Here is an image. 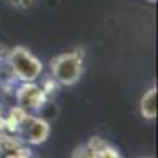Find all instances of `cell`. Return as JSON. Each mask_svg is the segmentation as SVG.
I'll use <instances>...</instances> for the list:
<instances>
[{
  "mask_svg": "<svg viewBox=\"0 0 158 158\" xmlns=\"http://www.w3.org/2000/svg\"><path fill=\"white\" fill-rule=\"evenodd\" d=\"M95 150H97V158H120L118 152H117L114 147L108 146L106 142H103L101 146L97 147Z\"/></svg>",
  "mask_w": 158,
  "mask_h": 158,
  "instance_id": "obj_6",
  "label": "cell"
},
{
  "mask_svg": "<svg viewBox=\"0 0 158 158\" xmlns=\"http://www.w3.org/2000/svg\"><path fill=\"white\" fill-rule=\"evenodd\" d=\"M156 95H158L156 89L152 87L142 95L139 101V112L147 120H152L156 117Z\"/></svg>",
  "mask_w": 158,
  "mask_h": 158,
  "instance_id": "obj_5",
  "label": "cell"
},
{
  "mask_svg": "<svg viewBox=\"0 0 158 158\" xmlns=\"http://www.w3.org/2000/svg\"><path fill=\"white\" fill-rule=\"evenodd\" d=\"M144 158H149V156H144Z\"/></svg>",
  "mask_w": 158,
  "mask_h": 158,
  "instance_id": "obj_8",
  "label": "cell"
},
{
  "mask_svg": "<svg viewBox=\"0 0 158 158\" xmlns=\"http://www.w3.org/2000/svg\"><path fill=\"white\" fill-rule=\"evenodd\" d=\"M52 77L62 85H74L82 74V57L79 52H63L51 60Z\"/></svg>",
  "mask_w": 158,
  "mask_h": 158,
  "instance_id": "obj_2",
  "label": "cell"
},
{
  "mask_svg": "<svg viewBox=\"0 0 158 158\" xmlns=\"http://www.w3.org/2000/svg\"><path fill=\"white\" fill-rule=\"evenodd\" d=\"M19 131L24 141H27L32 146H38V144H43L49 138L51 128L44 118L27 114L19 125Z\"/></svg>",
  "mask_w": 158,
  "mask_h": 158,
  "instance_id": "obj_3",
  "label": "cell"
},
{
  "mask_svg": "<svg viewBox=\"0 0 158 158\" xmlns=\"http://www.w3.org/2000/svg\"><path fill=\"white\" fill-rule=\"evenodd\" d=\"M8 63L15 76L22 82H35L43 71V63L24 46H16L11 49Z\"/></svg>",
  "mask_w": 158,
  "mask_h": 158,
  "instance_id": "obj_1",
  "label": "cell"
},
{
  "mask_svg": "<svg viewBox=\"0 0 158 158\" xmlns=\"http://www.w3.org/2000/svg\"><path fill=\"white\" fill-rule=\"evenodd\" d=\"M6 2L13 6H16V8H21V10H25V8H29L32 6L33 3V0H6Z\"/></svg>",
  "mask_w": 158,
  "mask_h": 158,
  "instance_id": "obj_7",
  "label": "cell"
},
{
  "mask_svg": "<svg viewBox=\"0 0 158 158\" xmlns=\"http://www.w3.org/2000/svg\"><path fill=\"white\" fill-rule=\"evenodd\" d=\"M16 100L19 108L25 112L38 111L44 104L46 95L44 90L40 89L35 82H24L22 87L16 92Z\"/></svg>",
  "mask_w": 158,
  "mask_h": 158,
  "instance_id": "obj_4",
  "label": "cell"
}]
</instances>
